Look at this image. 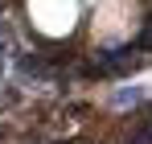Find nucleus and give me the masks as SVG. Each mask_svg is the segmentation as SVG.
Segmentation results:
<instances>
[{
    "instance_id": "nucleus-1",
    "label": "nucleus",
    "mask_w": 152,
    "mask_h": 144,
    "mask_svg": "<svg viewBox=\"0 0 152 144\" xmlns=\"http://www.w3.org/2000/svg\"><path fill=\"white\" fill-rule=\"evenodd\" d=\"M0 74H4V62H0Z\"/></svg>"
}]
</instances>
